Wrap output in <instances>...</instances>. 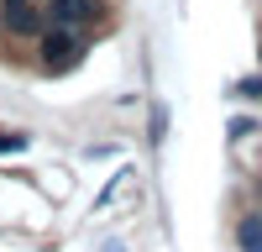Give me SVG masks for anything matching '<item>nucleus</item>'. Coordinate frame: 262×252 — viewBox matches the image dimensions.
I'll return each instance as SVG.
<instances>
[{"mask_svg":"<svg viewBox=\"0 0 262 252\" xmlns=\"http://www.w3.org/2000/svg\"><path fill=\"white\" fill-rule=\"evenodd\" d=\"M105 252H121V247H105Z\"/></svg>","mask_w":262,"mask_h":252,"instance_id":"6","label":"nucleus"},{"mask_svg":"<svg viewBox=\"0 0 262 252\" xmlns=\"http://www.w3.org/2000/svg\"><path fill=\"white\" fill-rule=\"evenodd\" d=\"M79 58H84V37H79L74 27L42 32V69H48V74H69Z\"/></svg>","mask_w":262,"mask_h":252,"instance_id":"1","label":"nucleus"},{"mask_svg":"<svg viewBox=\"0 0 262 252\" xmlns=\"http://www.w3.org/2000/svg\"><path fill=\"white\" fill-rule=\"evenodd\" d=\"M16 147H27V137L21 132H0V153H16Z\"/></svg>","mask_w":262,"mask_h":252,"instance_id":"5","label":"nucleus"},{"mask_svg":"<svg viewBox=\"0 0 262 252\" xmlns=\"http://www.w3.org/2000/svg\"><path fill=\"white\" fill-rule=\"evenodd\" d=\"M236 242H242V252H262V216H247L236 226Z\"/></svg>","mask_w":262,"mask_h":252,"instance_id":"4","label":"nucleus"},{"mask_svg":"<svg viewBox=\"0 0 262 252\" xmlns=\"http://www.w3.org/2000/svg\"><path fill=\"white\" fill-rule=\"evenodd\" d=\"M53 27H74V32H84V27H95L100 21V11H105V0H53Z\"/></svg>","mask_w":262,"mask_h":252,"instance_id":"2","label":"nucleus"},{"mask_svg":"<svg viewBox=\"0 0 262 252\" xmlns=\"http://www.w3.org/2000/svg\"><path fill=\"white\" fill-rule=\"evenodd\" d=\"M0 11H6V32H16V37H37L42 32V11L32 0H0Z\"/></svg>","mask_w":262,"mask_h":252,"instance_id":"3","label":"nucleus"}]
</instances>
